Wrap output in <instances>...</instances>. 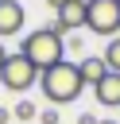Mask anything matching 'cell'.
I'll list each match as a JSON object with an SVG mask.
<instances>
[{"label": "cell", "instance_id": "4", "mask_svg": "<svg viewBox=\"0 0 120 124\" xmlns=\"http://www.w3.org/2000/svg\"><path fill=\"white\" fill-rule=\"evenodd\" d=\"M39 81V70L15 50V54H8L4 58V66H0V85L4 89H12V93H23V89H31Z\"/></svg>", "mask_w": 120, "mask_h": 124}, {"label": "cell", "instance_id": "11", "mask_svg": "<svg viewBox=\"0 0 120 124\" xmlns=\"http://www.w3.org/2000/svg\"><path fill=\"white\" fill-rule=\"evenodd\" d=\"M39 124H58V112H54V108H43V112H39Z\"/></svg>", "mask_w": 120, "mask_h": 124}, {"label": "cell", "instance_id": "13", "mask_svg": "<svg viewBox=\"0 0 120 124\" xmlns=\"http://www.w3.org/2000/svg\"><path fill=\"white\" fill-rule=\"evenodd\" d=\"M62 4H70V0H46V8H54V12H58Z\"/></svg>", "mask_w": 120, "mask_h": 124}, {"label": "cell", "instance_id": "2", "mask_svg": "<svg viewBox=\"0 0 120 124\" xmlns=\"http://www.w3.org/2000/svg\"><path fill=\"white\" fill-rule=\"evenodd\" d=\"M39 85H43V97H46L50 105H70V101H77L81 89H85V81H81V74H77V62H58V66L43 70V74H39Z\"/></svg>", "mask_w": 120, "mask_h": 124}, {"label": "cell", "instance_id": "12", "mask_svg": "<svg viewBox=\"0 0 120 124\" xmlns=\"http://www.w3.org/2000/svg\"><path fill=\"white\" fill-rule=\"evenodd\" d=\"M0 124H12V108H4V105H0Z\"/></svg>", "mask_w": 120, "mask_h": 124}, {"label": "cell", "instance_id": "8", "mask_svg": "<svg viewBox=\"0 0 120 124\" xmlns=\"http://www.w3.org/2000/svg\"><path fill=\"white\" fill-rule=\"evenodd\" d=\"M77 74H81V81H85V85H97V81L108 74V66H105V58H101V54H93V58H81V62H77Z\"/></svg>", "mask_w": 120, "mask_h": 124}, {"label": "cell", "instance_id": "16", "mask_svg": "<svg viewBox=\"0 0 120 124\" xmlns=\"http://www.w3.org/2000/svg\"><path fill=\"white\" fill-rule=\"evenodd\" d=\"M77 4H89V0H77Z\"/></svg>", "mask_w": 120, "mask_h": 124}, {"label": "cell", "instance_id": "6", "mask_svg": "<svg viewBox=\"0 0 120 124\" xmlns=\"http://www.w3.org/2000/svg\"><path fill=\"white\" fill-rule=\"evenodd\" d=\"M50 27H54L58 35H62V31H77V27H85V4H77V0H70V4H62Z\"/></svg>", "mask_w": 120, "mask_h": 124}, {"label": "cell", "instance_id": "9", "mask_svg": "<svg viewBox=\"0 0 120 124\" xmlns=\"http://www.w3.org/2000/svg\"><path fill=\"white\" fill-rule=\"evenodd\" d=\"M101 58H105V66H108L112 74H120V35H112V39H108V46H105V54H101Z\"/></svg>", "mask_w": 120, "mask_h": 124}, {"label": "cell", "instance_id": "3", "mask_svg": "<svg viewBox=\"0 0 120 124\" xmlns=\"http://www.w3.org/2000/svg\"><path fill=\"white\" fill-rule=\"evenodd\" d=\"M85 27L93 35L112 39L120 31V0H89L85 4Z\"/></svg>", "mask_w": 120, "mask_h": 124}, {"label": "cell", "instance_id": "14", "mask_svg": "<svg viewBox=\"0 0 120 124\" xmlns=\"http://www.w3.org/2000/svg\"><path fill=\"white\" fill-rule=\"evenodd\" d=\"M4 58H8V50H4V43H0V66H4Z\"/></svg>", "mask_w": 120, "mask_h": 124}, {"label": "cell", "instance_id": "10", "mask_svg": "<svg viewBox=\"0 0 120 124\" xmlns=\"http://www.w3.org/2000/svg\"><path fill=\"white\" fill-rule=\"evenodd\" d=\"M12 120H23V124H27V120H39V108H35L31 101H19V105L12 108Z\"/></svg>", "mask_w": 120, "mask_h": 124}, {"label": "cell", "instance_id": "15", "mask_svg": "<svg viewBox=\"0 0 120 124\" xmlns=\"http://www.w3.org/2000/svg\"><path fill=\"white\" fill-rule=\"evenodd\" d=\"M97 124H116V120H97Z\"/></svg>", "mask_w": 120, "mask_h": 124}, {"label": "cell", "instance_id": "5", "mask_svg": "<svg viewBox=\"0 0 120 124\" xmlns=\"http://www.w3.org/2000/svg\"><path fill=\"white\" fill-rule=\"evenodd\" d=\"M23 4L19 0H0V39H8V35H19L23 31Z\"/></svg>", "mask_w": 120, "mask_h": 124}, {"label": "cell", "instance_id": "1", "mask_svg": "<svg viewBox=\"0 0 120 124\" xmlns=\"http://www.w3.org/2000/svg\"><path fill=\"white\" fill-rule=\"evenodd\" d=\"M19 54L43 74V70H50V66H58V62H66L62 54H66V43H62V35L46 23V27H39V31H31V35H23V46H19Z\"/></svg>", "mask_w": 120, "mask_h": 124}, {"label": "cell", "instance_id": "7", "mask_svg": "<svg viewBox=\"0 0 120 124\" xmlns=\"http://www.w3.org/2000/svg\"><path fill=\"white\" fill-rule=\"evenodd\" d=\"M93 93H97V101H101L105 108H116V105H120V74L108 70V74L93 85Z\"/></svg>", "mask_w": 120, "mask_h": 124}]
</instances>
